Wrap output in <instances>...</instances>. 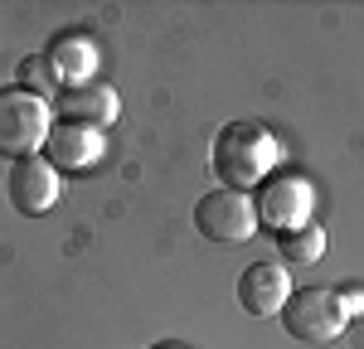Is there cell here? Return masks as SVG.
<instances>
[{
  "mask_svg": "<svg viewBox=\"0 0 364 349\" xmlns=\"http://www.w3.org/2000/svg\"><path fill=\"white\" fill-rule=\"evenodd\" d=\"M282 160V141L262 121H228L214 136V174L224 179V189H257Z\"/></svg>",
  "mask_w": 364,
  "mask_h": 349,
  "instance_id": "obj_1",
  "label": "cell"
},
{
  "mask_svg": "<svg viewBox=\"0 0 364 349\" xmlns=\"http://www.w3.org/2000/svg\"><path fill=\"white\" fill-rule=\"evenodd\" d=\"M282 325L301 345H331V340L345 335V325H350V301L331 287H301V291L287 296Z\"/></svg>",
  "mask_w": 364,
  "mask_h": 349,
  "instance_id": "obj_2",
  "label": "cell"
},
{
  "mask_svg": "<svg viewBox=\"0 0 364 349\" xmlns=\"http://www.w3.org/2000/svg\"><path fill=\"white\" fill-rule=\"evenodd\" d=\"M49 102L34 97L29 87H0V155L15 165L39 155L49 141Z\"/></svg>",
  "mask_w": 364,
  "mask_h": 349,
  "instance_id": "obj_3",
  "label": "cell"
},
{
  "mask_svg": "<svg viewBox=\"0 0 364 349\" xmlns=\"http://www.w3.org/2000/svg\"><path fill=\"white\" fill-rule=\"evenodd\" d=\"M257 228H272L282 233H296L316 223L311 214H316V189H311V179L301 174H267L262 184H257Z\"/></svg>",
  "mask_w": 364,
  "mask_h": 349,
  "instance_id": "obj_4",
  "label": "cell"
},
{
  "mask_svg": "<svg viewBox=\"0 0 364 349\" xmlns=\"http://www.w3.org/2000/svg\"><path fill=\"white\" fill-rule=\"evenodd\" d=\"M195 228L199 238H209V243H224V248H233V243H248L252 233H257V204H252V194H243V189H209L204 199L195 204Z\"/></svg>",
  "mask_w": 364,
  "mask_h": 349,
  "instance_id": "obj_5",
  "label": "cell"
},
{
  "mask_svg": "<svg viewBox=\"0 0 364 349\" xmlns=\"http://www.w3.org/2000/svg\"><path fill=\"white\" fill-rule=\"evenodd\" d=\"M54 112L58 121H73V126H92V131H107L122 112V102H117L112 83H97V78H87V83H63V92L54 97Z\"/></svg>",
  "mask_w": 364,
  "mask_h": 349,
  "instance_id": "obj_6",
  "label": "cell"
},
{
  "mask_svg": "<svg viewBox=\"0 0 364 349\" xmlns=\"http://www.w3.org/2000/svg\"><path fill=\"white\" fill-rule=\"evenodd\" d=\"M5 194H10V204H15V214L39 218V214H49L54 199H58V170L44 160V155L15 160V165H10V179H5Z\"/></svg>",
  "mask_w": 364,
  "mask_h": 349,
  "instance_id": "obj_7",
  "label": "cell"
},
{
  "mask_svg": "<svg viewBox=\"0 0 364 349\" xmlns=\"http://www.w3.org/2000/svg\"><path fill=\"white\" fill-rule=\"evenodd\" d=\"M291 291L296 287H291V277H287L282 262H252V267H243V277H238V306L248 316L267 320V316H282V306H287Z\"/></svg>",
  "mask_w": 364,
  "mask_h": 349,
  "instance_id": "obj_8",
  "label": "cell"
},
{
  "mask_svg": "<svg viewBox=\"0 0 364 349\" xmlns=\"http://www.w3.org/2000/svg\"><path fill=\"white\" fill-rule=\"evenodd\" d=\"M97 155H102V136H97L92 126L58 121L54 131H49V141H44V160H49L54 170H68V174L97 165Z\"/></svg>",
  "mask_w": 364,
  "mask_h": 349,
  "instance_id": "obj_9",
  "label": "cell"
},
{
  "mask_svg": "<svg viewBox=\"0 0 364 349\" xmlns=\"http://www.w3.org/2000/svg\"><path fill=\"white\" fill-rule=\"evenodd\" d=\"M277 248H282L287 262L311 267V262H321V253H326V228H321V223H306V228H296V233H282Z\"/></svg>",
  "mask_w": 364,
  "mask_h": 349,
  "instance_id": "obj_10",
  "label": "cell"
},
{
  "mask_svg": "<svg viewBox=\"0 0 364 349\" xmlns=\"http://www.w3.org/2000/svg\"><path fill=\"white\" fill-rule=\"evenodd\" d=\"M20 87H29L34 97H58L63 92V78H58V68L49 63V54H39V58H25L20 63Z\"/></svg>",
  "mask_w": 364,
  "mask_h": 349,
  "instance_id": "obj_11",
  "label": "cell"
},
{
  "mask_svg": "<svg viewBox=\"0 0 364 349\" xmlns=\"http://www.w3.org/2000/svg\"><path fill=\"white\" fill-rule=\"evenodd\" d=\"M151 349H185V345H175V340H161V345H151Z\"/></svg>",
  "mask_w": 364,
  "mask_h": 349,
  "instance_id": "obj_12",
  "label": "cell"
}]
</instances>
